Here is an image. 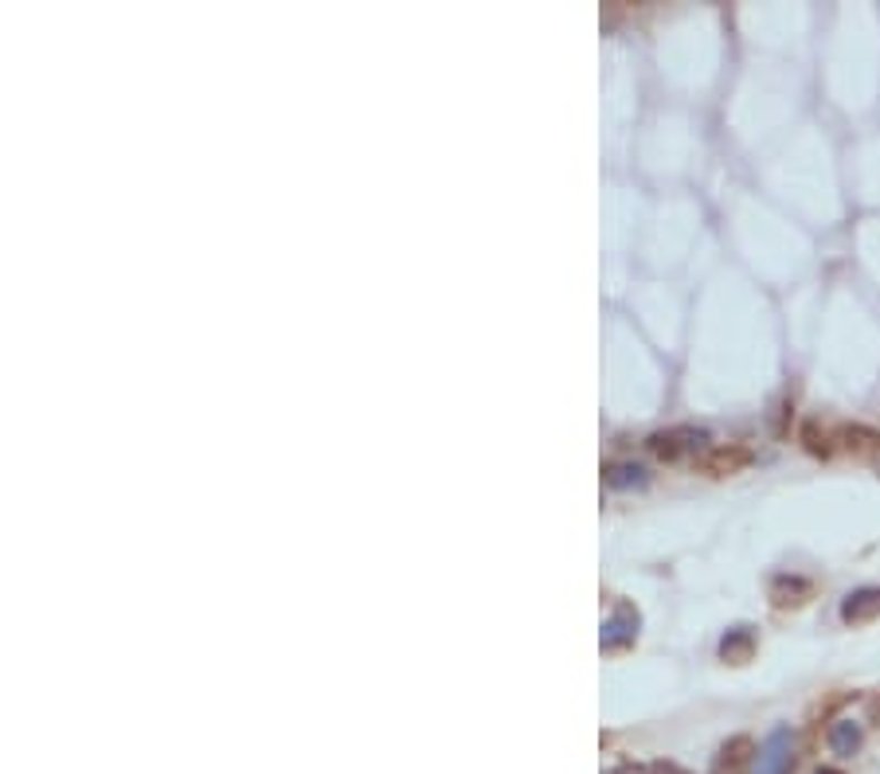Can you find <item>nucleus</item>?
Wrapping results in <instances>:
<instances>
[{"label":"nucleus","mask_w":880,"mask_h":774,"mask_svg":"<svg viewBox=\"0 0 880 774\" xmlns=\"http://www.w3.org/2000/svg\"><path fill=\"white\" fill-rule=\"evenodd\" d=\"M752 755H760V751H755V743H752V735H732V739L724 743L721 751H716L713 774H747Z\"/></svg>","instance_id":"nucleus-3"},{"label":"nucleus","mask_w":880,"mask_h":774,"mask_svg":"<svg viewBox=\"0 0 880 774\" xmlns=\"http://www.w3.org/2000/svg\"><path fill=\"white\" fill-rule=\"evenodd\" d=\"M646 774H688V771H681L677 763H654V766H646Z\"/></svg>","instance_id":"nucleus-13"},{"label":"nucleus","mask_w":880,"mask_h":774,"mask_svg":"<svg viewBox=\"0 0 880 774\" xmlns=\"http://www.w3.org/2000/svg\"><path fill=\"white\" fill-rule=\"evenodd\" d=\"M841 442H845V447L853 450V454H864V458L880 454V431H877V427L849 423L845 431H841Z\"/></svg>","instance_id":"nucleus-9"},{"label":"nucleus","mask_w":880,"mask_h":774,"mask_svg":"<svg viewBox=\"0 0 880 774\" xmlns=\"http://www.w3.org/2000/svg\"><path fill=\"white\" fill-rule=\"evenodd\" d=\"M872 618H880V587H861V591L845 595V602H841V623L861 626V623H872Z\"/></svg>","instance_id":"nucleus-4"},{"label":"nucleus","mask_w":880,"mask_h":774,"mask_svg":"<svg viewBox=\"0 0 880 774\" xmlns=\"http://www.w3.org/2000/svg\"><path fill=\"white\" fill-rule=\"evenodd\" d=\"M634 634H638V615H630V610H618L615 618H610L607 626H603V649H623L634 641Z\"/></svg>","instance_id":"nucleus-8"},{"label":"nucleus","mask_w":880,"mask_h":774,"mask_svg":"<svg viewBox=\"0 0 880 774\" xmlns=\"http://www.w3.org/2000/svg\"><path fill=\"white\" fill-rule=\"evenodd\" d=\"M861 743H864V732L857 719H838V724L830 727V735H825V747L838 758H853L857 751H861Z\"/></svg>","instance_id":"nucleus-6"},{"label":"nucleus","mask_w":880,"mask_h":774,"mask_svg":"<svg viewBox=\"0 0 880 774\" xmlns=\"http://www.w3.org/2000/svg\"><path fill=\"white\" fill-rule=\"evenodd\" d=\"M607 486L610 489H638V486H646V470H642V466H610Z\"/></svg>","instance_id":"nucleus-12"},{"label":"nucleus","mask_w":880,"mask_h":774,"mask_svg":"<svg viewBox=\"0 0 880 774\" xmlns=\"http://www.w3.org/2000/svg\"><path fill=\"white\" fill-rule=\"evenodd\" d=\"M810 595H814V584H806V579H799V575H779L775 584H771V602H775L779 610L802 607Z\"/></svg>","instance_id":"nucleus-7"},{"label":"nucleus","mask_w":880,"mask_h":774,"mask_svg":"<svg viewBox=\"0 0 880 774\" xmlns=\"http://www.w3.org/2000/svg\"><path fill=\"white\" fill-rule=\"evenodd\" d=\"M791 771H794V735H791V727H775V732L760 743L755 774H791Z\"/></svg>","instance_id":"nucleus-1"},{"label":"nucleus","mask_w":880,"mask_h":774,"mask_svg":"<svg viewBox=\"0 0 880 774\" xmlns=\"http://www.w3.org/2000/svg\"><path fill=\"white\" fill-rule=\"evenodd\" d=\"M802 447H806L814 458H830L833 454V434L825 431L822 423H814V419H810V423L802 427Z\"/></svg>","instance_id":"nucleus-11"},{"label":"nucleus","mask_w":880,"mask_h":774,"mask_svg":"<svg viewBox=\"0 0 880 774\" xmlns=\"http://www.w3.org/2000/svg\"><path fill=\"white\" fill-rule=\"evenodd\" d=\"M708 442L704 431H693V427H681V431H662L649 439V450H654L662 462H681L685 454H696V450Z\"/></svg>","instance_id":"nucleus-2"},{"label":"nucleus","mask_w":880,"mask_h":774,"mask_svg":"<svg viewBox=\"0 0 880 774\" xmlns=\"http://www.w3.org/2000/svg\"><path fill=\"white\" fill-rule=\"evenodd\" d=\"M818 774H838V771H818Z\"/></svg>","instance_id":"nucleus-14"},{"label":"nucleus","mask_w":880,"mask_h":774,"mask_svg":"<svg viewBox=\"0 0 880 774\" xmlns=\"http://www.w3.org/2000/svg\"><path fill=\"white\" fill-rule=\"evenodd\" d=\"M752 466V450L747 447H716L713 454L704 458L701 470L708 473V478H729V473H740Z\"/></svg>","instance_id":"nucleus-5"},{"label":"nucleus","mask_w":880,"mask_h":774,"mask_svg":"<svg viewBox=\"0 0 880 774\" xmlns=\"http://www.w3.org/2000/svg\"><path fill=\"white\" fill-rule=\"evenodd\" d=\"M752 654H755V638L744 630V626H740V630H732L729 638L721 641V657H724V662H732V665L752 662Z\"/></svg>","instance_id":"nucleus-10"}]
</instances>
